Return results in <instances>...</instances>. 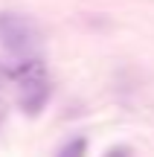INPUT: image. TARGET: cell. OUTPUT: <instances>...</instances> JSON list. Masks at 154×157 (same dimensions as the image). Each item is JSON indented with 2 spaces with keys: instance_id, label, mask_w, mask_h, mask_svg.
<instances>
[{
  "instance_id": "6",
  "label": "cell",
  "mask_w": 154,
  "mask_h": 157,
  "mask_svg": "<svg viewBox=\"0 0 154 157\" xmlns=\"http://www.w3.org/2000/svg\"><path fill=\"white\" fill-rule=\"evenodd\" d=\"M111 157H125V148H119V151H111Z\"/></svg>"
},
{
  "instance_id": "4",
  "label": "cell",
  "mask_w": 154,
  "mask_h": 157,
  "mask_svg": "<svg viewBox=\"0 0 154 157\" xmlns=\"http://www.w3.org/2000/svg\"><path fill=\"white\" fill-rule=\"evenodd\" d=\"M9 82V67H3V61H0V87Z\"/></svg>"
},
{
  "instance_id": "2",
  "label": "cell",
  "mask_w": 154,
  "mask_h": 157,
  "mask_svg": "<svg viewBox=\"0 0 154 157\" xmlns=\"http://www.w3.org/2000/svg\"><path fill=\"white\" fill-rule=\"evenodd\" d=\"M0 44L9 52H17L26 58V56H35V50L41 47V32L35 21H29V17L0 12Z\"/></svg>"
},
{
  "instance_id": "1",
  "label": "cell",
  "mask_w": 154,
  "mask_h": 157,
  "mask_svg": "<svg viewBox=\"0 0 154 157\" xmlns=\"http://www.w3.org/2000/svg\"><path fill=\"white\" fill-rule=\"evenodd\" d=\"M9 82L17 84L23 113L38 117L50 99V76H47L44 61L38 56H26L23 61H17V67L9 70Z\"/></svg>"
},
{
  "instance_id": "3",
  "label": "cell",
  "mask_w": 154,
  "mask_h": 157,
  "mask_svg": "<svg viewBox=\"0 0 154 157\" xmlns=\"http://www.w3.org/2000/svg\"><path fill=\"white\" fill-rule=\"evenodd\" d=\"M87 154V140L85 137H73L70 143H64L61 148H58L55 157H85Z\"/></svg>"
},
{
  "instance_id": "5",
  "label": "cell",
  "mask_w": 154,
  "mask_h": 157,
  "mask_svg": "<svg viewBox=\"0 0 154 157\" xmlns=\"http://www.w3.org/2000/svg\"><path fill=\"white\" fill-rule=\"evenodd\" d=\"M6 113H9V108H6V102H0V128H3V122H6Z\"/></svg>"
}]
</instances>
